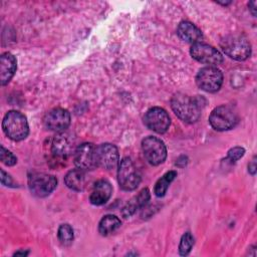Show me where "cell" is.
Masks as SVG:
<instances>
[{"label": "cell", "mask_w": 257, "mask_h": 257, "mask_svg": "<svg viewBox=\"0 0 257 257\" xmlns=\"http://www.w3.org/2000/svg\"><path fill=\"white\" fill-rule=\"evenodd\" d=\"M171 106L179 118L189 123L197 121L201 115L199 100L184 93L175 94L171 100Z\"/></svg>", "instance_id": "cell-1"}, {"label": "cell", "mask_w": 257, "mask_h": 257, "mask_svg": "<svg viewBox=\"0 0 257 257\" xmlns=\"http://www.w3.org/2000/svg\"><path fill=\"white\" fill-rule=\"evenodd\" d=\"M2 128L9 139L17 142L24 140L29 133L26 116L18 110H9L4 115Z\"/></svg>", "instance_id": "cell-2"}, {"label": "cell", "mask_w": 257, "mask_h": 257, "mask_svg": "<svg viewBox=\"0 0 257 257\" xmlns=\"http://www.w3.org/2000/svg\"><path fill=\"white\" fill-rule=\"evenodd\" d=\"M220 46L226 55L235 60H245L251 54V44L242 34H230L223 37Z\"/></svg>", "instance_id": "cell-3"}, {"label": "cell", "mask_w": 257, "mask_h": 257, "mask_svg": "<svg viewBox=\"0 0 257 257\" xmlns=\"http://www.w3.org/2000/svg\"><path fill=\"white\" fill-rule=\"evenodd\" d=\"M209 122L216 131H228L237 124L238 114L233 107L229 105H220L212 110L209 116Z\"/></svg>", "instance_id": "cell-4"}, {"label": "cell", "mask_w": 257, "mask_h": 257, "mask_svg": "<svg viewBox=\"0 0 257 257\" xmlns=\"http://www.w3.org/2000/svg\"><path fill=\"white\" fill-rule=\"evenodd\" d=\"M117 181L119 187L124 191H133L139 186L141 182V176L130 158H123L119 162L117 170Z\"/></svg>", "instance_id": "cell-5"}, {"label": "cell", "mask_w": 257, "mask_h": 257, "mask_svg": "<svg viewBox=\"0 0 257 257\" xmlns=\"http://www.w3.org/2000/svg\"><path fill=\"white\" fill-rule=\"evenodd\" d=\"M57 185L54 176L45 173H33L28 177V187L32 195L38 198L48 196Z\"/></svg>", "instance_id": "cell-6"}, {"label": "cell", "mask_w": 257, "mask_h": 257, "mask_svg": "<svg viewBox=\"0 0 257 257\" xmlns=\"http://www.w3.org/2000/svg\"><path fill=\"white\" fill-rule=\"evenodd\" d=\"M223 82V74L221 70L215 66H206L201 68L196 76L197 85L207 91H218Z\"/></svg>", "instance_id": "cell-7"}, {"label": "cell", "mask_w": 257, "mask_h": 257, "mask_svg": "<svg viewBox=\"0 0 257 257\" xmlns=\"http://www.w3.org/2000/svg\"><path fill=\"white\" fill-rule=\"evenodd\" d=\"M142 150L146 160L153 166H158L167 158V149L163 141L156 137H147L142 142Z\"/></svg>", "instance_id": "cell-8"}, {"label": "cell", "mask_w": 257, "mask_h": 257, "mask_svg": "<svg viewBox=\"0 0 257 257\" xmlns=\"http://www.w3.org/2000/svg\"><path fill=\"white\" fill-rule=\"evenodd\" d=\"M190 53L194 59L201 63L209 64V66L220 64L223 61L222 54L215 47L203 42L194 43L191 46Z\"/></svg>", "instance_id": "cell-9"}, {"label": "cell", "mask_w": 257, "mask_h": 257, "mask_svg": "<svg viewBox=\"0 0 257 257\" xmlns=\"http://www.w3.org/2000/svg\"><path fill=\"white\" fill-rule=\"evenodd\" d=\"M144 122L148 128L158 134H164L168 131L171 119L168 112L164 108L155 106L146 112Z\"/></svg>", "instance_id": "cell-10"}, {"label": "cell", "mask_w": 257, "mask_h": 257, "mask_svg": "<svg viewBox=\"0 0 257 257\" xmlns=\"http://www.w3.org/2000/svg\"><path fill=\"white\" fill-rule=\"evenodd\" d=\"M74 164L78 169L83 171L93 170L97 167L95 147L91 143H83L74 151Z\"/></svg>", "instance_id": "cell-11"}, {"label": "cell", "mask_w": 257, "mask_h": 257, "mask_svg": "<svg viewBox=\"0 0 257 257\" xmlns=\"http://www.w3.org/2000/svg\"><path fill=\"white\" fill-rule=\"evenodd\" d=\"M44 126L52 132H64L70 124V113L64 108H53L49 110L43 118Z\"/></svg>", "instance_id": "cell-12"}, {"label": "cell", "mask_w": 257, "mask_h": 257, "mask_svg": "<svg viewBox=\"0 0 257 257\" xmlns=\"http://www.w3.org/2000/svg\"><path fill=\"white\" fill-rule=\"evenodd\" d=\"M95 155L97 166L106 170L115 168L119 161L118 151L116 147L108 143L101 144L98 147H96Z\"/></svg>", "instance_id": "cell-13"}, {"label": "cell", "mask_w": 257, "mask_h": 257, "mask_svg": "<svg viewBox=\"0 0 257 257\" xmlns=\"http://www.w3.org/2000/svg\"><path fill=\"white\" fill-rule=\"evenodd\" d=\"M111 193L112 187L110 183L106 180H99L93 186V189L89 197V201L92 205L95 206L103 205L108 201V199L111 196Z\"/></svg>", "instance_id": "cell-14"}, {"label": "cell", "mask_w": 257, "mask_h": 257, "mask_svg": "<svg viewBox=\"0 0 257 257\" xmlns=\"http://www.w3.org/2000/svg\"><path fill=\"white\" fill-rule=\"evenodd\" d=\"M16 58L10 52H5L0 56V83L7 84L16 71Z\"/></svg>", "instance_id": "cell-15"}, {"label": "cell", "mask_w": 257, "mask_h": 257, "mask_svg": "<svg viewBox=\"0 0 257 257\" xmlns=\"http://www.w3.org/2000/svg\"><path fill=\"white\" fill-rule=\"evenodd\" d=\"M73 140L72 138L65 134L64 132L58 133L53 139L51 150L52 153L58 158H66L72 151Z\"/></svg>", "instance_id": "cell-16"}, {"label": "cell", "mask_w": 257, "mask_h": 257, "mask_svg": "<svg viewBox=\"0 0 257 257\" xmlns=\"http://www.w3.org/2000/svg\"><path fill=\"white\" fill-rule=\"evenodd\" d=\"M150 200V191L148 188L143 189L137 196L132 198L121 210V215L123 218H128L134 215L139 209L147 205Z\"/></svg>", "instance_id": "cell-17"}, {"label": "cell", "mask_w": 257, "mask_h": 257, "mask_svg": "<svg viewBox=\"0 0 257 257\" xmlns=\"http://www.w3.org/2000/svg\"><path fill=\"white\" fill-rule=\"evenodd\" d=\"M177 33L179 37L189 43H197L203 37L202 31L192 22L189 21H182L177 29Z\"/></svg>", "instance_id": "cell-18"}, {"label": "cell", "mask_w": 257, "mask_h": 257, "mask_svg": "<svg viewBox=\"0 0 257 257\" xmlns=\"http://www.w3.org/2000/svg\"><path fill=\"white\" fill-rule=\"evenodd\" d=\"M86 174L81 169H74L69 171L64 177L65 185L73 191H82L86 186Z\"/></svg>", "instance_id": "cell-19"}, {"label": "cell", "mask_w": 257, "mask_h": 257, "mask_svg": "<svg viewBox=\"0 0 257 257\" xmlns=\"http://www.w3.org/2000/svg\"><path fill=\"white\" fill-rule=\"evenodd\" d=\"M120 220L114 215L104 216L98 224V232L102 236H107L120 227Z\"/></svg>", "instance_id": "cell-20"}, {"label": "cell", "mask_w": 257, "mask_h": 257, "mask_svg": "<svg viewBox=\"0 0 257 257\" xmlns=\"http://www.w3.org/2000/svg\"><path fill=\"white\" fill-rule=\"evenodd\" d=\"M177 172L176 171H170L166 173L161 179L158 180V182L155 185L154 193L157 197H164L167 193V190L170 186V184L173 182V180L176 178Z\"/></svg>", "instance_id": "cell-21"}, {"label": "cell", "mask_w": 257, "mask_h": 257, "mask_svg": "<svg viewBox=\"0 0 257 257\" xmlns=\"http://www.w3.org/2000/svg\"><path fill=\"white\" fill-rule=\"evenodd\" d=\"M57 236H58V240L60 241V243L62 245H70L73 241V230L71 228L70 225L68 224H62L60 225V227L58 228V232H57Z\"/></svg>", "instance_id": "cell-22"}, {"label": "cell", "mask_w": 257, "mask_h": 257, "mask_svg": "<svg viewBox=\"0 0 257 257\" xmlns=\"http://www.w3.org/2000/svg\"><path fill=\"white\" fill-rule=\"evenodd\" d=\"M194 245V237L192 236V234L190 232H186L180 241V245H179V253L182 256H186L190 253L192 247Z\"/></svg>", "instance_id": "cell-23"}, {"label": "cell", "mask_w": 257, "mask_h": 257, "mask_svg": "<svg viewBox=\"0 0 257 257\" xmlns=\"http://www.w3.org/2000/svg\"><path fill=\"white\" fill-rule=\"evenodd\" d=\"M0 160L6 166H14L17 163V158L3 146L0 147Z\"/></svg>", "instance_id": "cell-24"}, {"label": "cell", "mask_w": 257, "mask_h": 257, "mask_svg": "<svg viewBox=\"0 0 257 257\" xmlns=\"http://www.w3.org/2000/svg\"><path fill=\"white\" fill-rule=\"evenodd\" d=\"M245 154V150L244 148L241 147H235L232 148L228 151V155H227V160L231 161L232 163L237 162L239 159H241Z\"/></svg>", "instance_id": "cell-25"}, {"label": "cell", "mask_w": 257, "mask_h": 257, "mask_svg": "<svg viewBox=\"0 0 257 257\" xmlns=\"http://www.w3.org/2000/svg\"><path fill=\"white\" fill-rule=\"evenodd\" d=\"M1 183L7 187H16L12 178L4 170H1Z\"/></svg>", "instance_id": "cell-26"}, {"label": "cell", "mask_w": 257, "mask_h": 257, "mask_svg": "<svg viewBox=\"0 0 257 257\" xmlns=\"http://www.w3.org/2000/svg\"><path fill=\"white\" fill-rule=\"evenodd\" d=\"M248 171L252 174V175H255L256 173V160L255 158L251 161V163L248 165Z\"/></svg>", "instance_id": "cell-27"}, {"label": "cell", "mask_w": 257, "mask_h": 257, "mask_svg": "<svg viewBox=\"0 0 257 257\" xmlns=\"http://www.w3.org/2000/svg\"><path fill=\"white\" fill-rule=\"evenodd\" d=\"M255 5H256V2H255V1H251V2L249 3V7H250V10H251L253 16L256 15V12H255V9H256V8H255Z\"/></svg>", "instance_id": "cell-28"}, {"label": "cell", "mask_w": 257, "mask_h": 257, "mask_svg": "<svg viewBox=\"0 0 257 257\" xmlns=\"http://www.w3.org/2000/svg\"><path fill=\"white\" fill-rule=\"evenodd\" d=\"M28 254V251H18V252H15L14 253V255L16 256V255H22V256H25V255H27Z\"/></svg>", "instance_id": "cell-29"}]
</instances>
